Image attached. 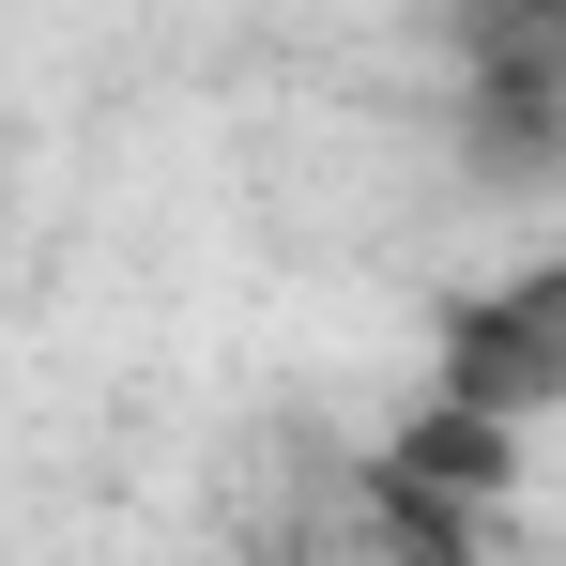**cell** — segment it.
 <instances>
[{"label": "cell", "instance_id": "6da1fadb", "mask_svg": "<svg viewBox=\"0 0 566 566\" xmlns=\"http://www.w3.org/2000/svg\"><path fill=\"white\" fill-rule=\"evenodd\" d=\"M444 107H460L474 185H552L566 169V0H460L444 15Z\"/></svg>", "mask_w": 566, "mask_h": 566}, {"label": "cell", "instance_id": "7a4b0ae2", "mask_svg": "<svg viewBox=\"0 0 566 566\" xmlns=\"http://www.w3.org/2000/svg\"><path fill=\"white\" fill-rule=\"evenodd\" d=\"M429 398H474L505 429L566 413V245L505 261V276H460L429 306Z\"/></svg>", "mask_w": 566, "mask_h": 566}]
</instances>
